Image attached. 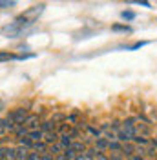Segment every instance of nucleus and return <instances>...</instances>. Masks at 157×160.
<instances>
[{
  "instance_id": "obj_1",
  "label": "nucleus",
  "mask_w": 157,
  "mask_h": 160,
  "mask_svg": "<svg viewBox=\"0 0 157 160\" xmlns=\"http://www.w3.org/2000/svg\"><path fill=\"white\" fill-rule=\"evenodd\" d=\"M28 109H24V108H17V109L9 111V115H8V118L13 120L17 126H20V124H24V120L28 118Z\"/></svg>"
},
{
  "instance_id": "obj_2",
  "label": "nucleus",
  "mask_w": 157,
  "mask_h": 160,
  "mask_svg": "<svg viewBox=\"0 0 157 160\" xmlns=\"http://www.w3.org/2000/svg\"><path fill=\"white\" fill-rule=\"evenodd\" d=\"M24 126H26L30 131L39 129V128H40V117L37 115V113H30V115H28V118L24 120Z\"/></svg>"
},
{
  "instance_id": "obj_3",
  "label": "nucleus",
  "mask_w": 157,
  "mask_h": 160,
  "mask_svg": "<svg viewBox=\"0 0 157 160\" xmlns=\"http://www.w3.org/2000/svg\"><path fill=\"white\" fill-rule=\"evenodd\" d=\"M69 149H73L75 153H77V155H84V153H86V149H88V146H86L82 140H73Z\"/></svg>"
},
{
  "instance_id": "obj_4",
  "label": "nucleus",
  "mask_w": 157,
  "mask_h": 160,
  "mask_svg": "<svg viewBox=\"0 0 157 160\" xmlns=\"http://www.w3.org/2000/svg\"><path fill=\"white\" fill-rule=\"evenodd\" d=\"M42 133H49V131H57V124L53 120H42L40 122V128H39Z\"/></svg>"
},
{
  "instance_id": "obj_5",
  "label": "nucleus",
  "mask_w": 157,
  "mask_h": 160,
  "mask_svg": "<svg viewBox=\"0 0 157 160\" xmlns=\"http://www.w3.org/2000/svg\"><path fill=\"white\" fill-rule=\"evenodd\" d=\"M71 142H73V137H71L69 133H64V135H60V138H59V144L62 146V149H64V151L71 148Z\"/></svg>"
},
{
  "instance_id": "obj_6",
  "label": "nucleus",
  "mask_w": 157,
  "mask_h": 160,
  "mask_svg": "<svg viewBox=\"0 0 157 160\" xmlns=\"http://www.w3.org/2000/svg\"><path fill=\"white\" fill-rule=\"evenodd\" d=\"M122 155H124L126 158L133 157V155H135V144H133V142H124V144H122Z\"/></svg>"
},
{
  "instance_id": "obj_7",
  "label": "nucleus",
  "mask_w": 157,
  "mask_h": 160,
  "mask_svg": "<svg viewBox=\"0 0 157 160\" xmlns=\"http://www.w3.org/2000/svg\"><path fill=\"white\" fill-rule=\"evenodd\" d=\"M60 138V135L57 133V131H49V133H44V142L48 144V146H51V144H57Z\"/></svg>"
},
{
  "instance_id": "obj_8",
  "label": "nucleus",
  "mask_w": 157,
  "mask_h": 160,
  "mask_svg": "<svg viewBox=\"0 0 157 160\" xmlns=\"http://www.w3.org/2000/svg\"><path fill=\"white\" fill-rule=\"evenodd\" d=\"M15 151H17V160H28V155H30V151L28 148H24V146H15Z\"/></svg>"
},
{
  "instance_id": "obj_9",
  "label": "nucleus",
  "mask_w": 157,
  "mask_h": 160,
  "mask_svg": "<svg viewBox=\"0 0 157 160\" xmlns=\"http://www.w3.org/2000/svg\"><path fill=\"white\" fill-rule=\"evenodd\" d=\"M42 11H44V6L40 4V6H35L33 9L26 11V13H24L22 17H26V18H28V17H33V20H35V18H37V17H39V15H40V13H42Z\"/></svg>"
},
{
  "instance_id": "obj_10",
  "label": "nucleus",
  "mask_w": 157,
  "mask_h": 160,
  "mask_svg": "<svg viewBox=\"0 0 157 160\" xmlns=\"http://www.w3.org/2000/svg\"><path fill=\"white\" fill-rule=\"evenodd\" d=\"M95 148H97L99 151H108L110 148V140L104 138V137H100V138L95 140Z\"/></svg>"
},
{
  "instance_id": "obj_11",
  "label": "nucleus",
  "mask_w": 157,
  "mask_h": 160,
  "mask_svg": "<svg viewBox=\"0 0 157 160\" xmlns=\"http://www.w3.org/2000/svg\"><path fill=\"white\" fill-rule=\"evenodd\" d=\"M28 135H30V129H28L24 124L17 126V129H15V137H17L19 140H20V138H24V137H28Z\"/></svg>"
},
{
  "instance_id": "obj_12",
  "label": "nucleus",
  "mask_w": 157,
  "mask_h": 160,
  "mask_svg": "<svg viewBox=\"0 0 157 160\" xmlns=\"http://www.w3.org/2000/svg\"><path fill=\"white\" fill-rule=\"evenodd\" d=\"M33 151H37L39 155H44V153H48V151H49V146L42 140V142H37V144L33 146Z\"/></svg>"
},
{
  "instance_id": "obj_13",
  "label": "nucleus",
  "mask_w": 157,
  "mask_h": 160,
  "mask_svg": "<svg viewBox=\"0 0 157 160\" xmlns=\"http://www.w3.org/2000/svg\"><path fill=\"white\" fill-rule=\"evenodd\" d=\"M28 137L37 144V142H42V140H44V133H42L40 129H33V131H30V135H28Z\"/></svg>"
},
{
  "instance_id": "obj_14",
  "label": "nucleus",
  "mask_w": 157,
  "mask_h": 160,
  "mask_svg": "<svg viewBox=\"0 0 157 160\" xmlns=\"http://www.w3.org/2000/svg\"><path fill=\"white\" fill-rule=\"evenodd\" d=\"M86 131H88V135H91L93 138H100L102 137V131H100V128H95V126H86Z\"/></svg>"
},
{
  "instance_id": "obj_15",
  "label": "nucleus",
  "mask_w": 157,
  "mask_h": 160,
  "mask_svg": "<svg viewBox=\"0 0 157 160\" xmlns=\"http://www.w3.org/2000/svg\"><path fill=\"white\" fill-rule=\"evenodd\" d=\"M49 153H51L53 157H59V155L64 153V149H62V146L57 142V144H51V146H49Z\"/></svg>"
},
{
  "instance_id": "obj_16",
  "label": "nucleus",
  "mask_w": 157,
  "mask_h": 160,
  "mask_svg": "<svg viewBox=\"0 0 157 160\" xmlns=\"http://www.w3.org/2000/svg\"><path fill=\"white\" fill-rule=\"evenodd\" d=\"M19 57L13 55L9 51H0V62H8V60H17Z\"/></svg>"
},
{
  "instance_id": "obj_17",
  "label": "nucleus",
  "mask_w": 157,
  "mask_h": 160,
  "mask_svg": "<svg viewBox=\"0 0 157 160\" xmlns=\"http://www.w3.org/2000/svg\"><path fill=\"white\" fill-rule=\"evenodd\" d=\"M49 120H53L55 124H60V122H66V120H68V115H62V113H53Z\"/></svg>"
},
{
  "instance_id": "obj_18",
  "label": "nucleus",
  "mask_w": 157,
  "mask_h": 160,
  "mask_svg": "<svg viewBox=\"0 0 157 160\" xmlns=\"http://www.w3.org/2000/svg\"><path fill=\"white\" fill-rule=\"evenodd\" d=\"M19 144H20V146H24V148H28V149H33V146H35V142H33L30 137H24V138H20Z\"/></svg>"
},
{
  "instance_id": "obj_19",
  "label": "nucleus",
  "mask_w": 157,
  "mask_h": 160,
  "mask_svg": "<svg viewBox=\"0 0 157 160\" xmlns=\"http://www.w3.org/2000/svg\"><path fill=\"white\" fill-rule=\"evenodd\" d=\"M108 151H110V153H111V151H121V153H122V142H119V140H115V142H110Z\"/></svg>"
},
{
  "instance_id": "obj_20",
  "label": "nucleus",
  "mask_w": 157,
  "mask_h": 160,
  "mask_svg": "<svg viewBox=\"0 0 157 160\" xmlns=\"http://www.w3.org/2000/svg\"><path fill=\"white\" fill-rule=\"evenodd\" d=\"M9 131H8V124H6V118H0V138L6 137Z\"/></svg>"
},
{
  "instance_id": "obj_21",
  "label": "nucleus",
  "mask_w": 157,
  "mask_h": 160,
  "mask_svg": "<svg viewBox=\"0 0 157 160\" xmlns=\"http://www.w3.org/2000/svg\"><path fill=\"white\" fill-rule=\"evenodd\" d=\"M110 160H126V157L121 151H111L110 153Z\"/></svg>"
},
{
  "instance_id": "obj_22",
  "label": "nucleus",
  "mask_w": 157,
  "mask_h": 160,
  "mask_svg": "<svg viewBox=\"0 0 157 160\" xmlns=\"http://www.w3.org/2000/svg\"><path fill=\"white\" fill-rule=\"evenodd\" d=\"M121 17H122V20H133L135 18V13L133 11H122Z\"/></svg>"
},
{
  "instance_id": "obj_23",
  "label": "nucleus",
  "mask_w": 157,
  "mask_h": 160,
  "mask_svg": "<svg viewBox=\"0 0 157 160\" xmlns=\"http://www.w3.org/2000/svg\"><path fill=\"white\" fill-rule=\"evenodd\" d=\"M8 151H9V146H2L0 148V160H8Z\"/></svg>"
},
{
  "instance_id": "obj_24",
  "label": "nucleus",
  "mask_w": 157,
  "mask_h": 160,
  "mask_svg": "<svg viewBox=\"0 0 157 160\" xmlns=\"http://www.w3.org/2000/svg\"><path fill=\"white\" fill-rule=\"evenodd\" d=\"M93 160H110V155H106V151H99L93 157Z\"/></svg>"
},
{
  "instance_id": "obj_25",
  "label": "nucleus",
  "mask_w": 157,
  "mask_h": 160,
  "mask_svg": "<svg viewBox=\"0 0 157 160\" xmlns=\"http://www.w3.org/2000/svg\"><path fill=\"white\" fill-rule=\"evenodd\" d=\"M11 6H15V0H0V8H2V9L11 8Z\"/></svg>"
},
{
  "instance_id": "obj_26",
  "label": "nucleus",
  "mask_w": 157,
  "mask_h": 160,
  "mask_svg": "<svg viewBox=\"0 0 157 160\" xmlns=\"http://www.w3.org/2000/svg\"><path fill=\"white\" fill-rule=\"evenodd\" d=\"M113 31H124V33H130V28L128 26H111Z\"/></svg>"
},
{
  "instance_id": "obj_27",
  "label": "nucleus",
  "mask_w": 157,
  "mask_h": 160,
  "mask_svg": "<svg viewBox=\"0 0 157 160\" xmlns=\"http://www.w3.org/2000/svg\"><path fill=\"white\" fill-rule=\"evenodd\" d=\"M28 160H40V155L37 153V151H30V155H28Z\"/></svg>"
},
{
  "instance_id": "obj_28",
  "label": "nucleus",
  "mask_w": 157,
  "mask_h": 160,
  "mask_svg": "<svg viewBox=\"0 0 157 160\" xmlns=\"http://www.w3.org/2000/svg\"><path fill=\"white\" fill-rule=\"evenodd\" d=\"M40 160H55V157H53V155H51V153H44V155H40Z\"/></svg>"
},
{
  "instance_id": "obj_29",
  "label": "nucleus",
  "mask_w": 157,
  "mask_h": 160,
  "mask_svg": "<svg viewBox=\"0 0 157 160\" xmlns=\"http://www.w3.org/2000/svg\"><path fill=\"white\" fill-rule=\"evenodd\" d=\"M75 160H93V157H89V155H86V153H84V155H78Z\"/></svg>"
},
{
  "instance_id": "obj_30",
  "label": "nucleus",
  "mask_w": 157,
  "mask_h": 160,
  "mask_svg": "<svg viewBox=\"0 0 157 160\" xmlns=\"http://www.w3.org/2000/svg\"><path fill=\"white\" fill-rule=\"evenodd\" d=\"M55 160H69V158L64 155V153H62V155H59V157H55Z\"/></svg>"
},
{
  "instance_id": "obj_31",
  "label": "nucleus",
  "mask_w": 157,
  "mask_h": 160,
  "mask_svg": "<svg viewBox=\"0 0 157 160\" xmlns=\"http://www.w3.org/2000/svg\"><path fill=\"white\" fill-rule=\"evenodd\" d=\"M150 113H152V117L157 120V111H155V109H150Z\"/></svg>"
},
{
  "instance_id": "obj_32",
  "label": "nucleus",
  "mask_w": 157,
  "mask_h": 160,
  "mask_svg": "<svg viewBox=\"0 0 157 160\" xmlns=\"http://www.w3.org/2000/svg\"><path fill=\"white\" fill-rule=\"evenodd\" d=\"M2 146H4V138H0V148H2Z\"/></svg>"
}]
</instances>
